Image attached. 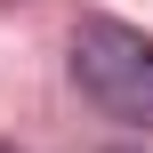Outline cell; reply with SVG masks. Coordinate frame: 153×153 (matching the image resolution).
<instances>
[{
	"mask_svg": "<svg viewBox=\"0 0 153 153\" xmlns=\"http://www.w3.org/2000/svg\"><path fill=\"white\" fill-rule=\"evenodd\" d=\"M73 81L105 121L153 129V32L121 16H81L73 24Z\"/></svg>",
	"mask_w": 153,
	"mask_h": 153,
	"instance_id": "1",
	"label": "cell"
},
{
	"mask_svg": "<svg viewBox=\"0 0 153 153\" xmlns=\"http://www.w3.org/2000/svg\"><path fill=\"white\" fill-rule=\"evenodd\" d=\"M121 153H137V145H121Z\"/></svg>",
	"mask_w": 153,
	"mask_h": 153,
	"instance_id": "2",
	"label": "cell"
},
{
	"mask_svg": "<svg viewBox=\"0 0 153 153\" xmlns=\"http://www.w3.org/2000/svg\"><path fill=\"white\" fill-rule=\"evenodd\" d=\"M0 153H16V145H0Z\"/></svg>",
	"mask_w": 153,
	"mask_h": 153,
	"instance_id": "3",
	"label": "cell"
}]
</instances>
